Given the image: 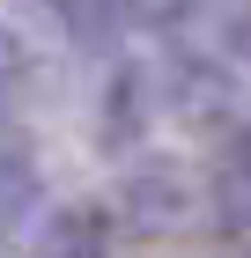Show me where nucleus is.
Instances as JSON below:
<instances>
[{
    "instance_id": "nucleus-3",
    "label": "nucleus",
    "mask_w": 251,
    "mask_h": 258,
    "mask_svg": "<svg viewBox=\"0 0 251 258\" xmlns=\"http://www.w3.org/2000/svg\"><path fill=\"white\" fill-rule=\"evenodd\" d=\"M222 44H229L236 59L251 67V0H244V8H236V15H222Z\"/></svg>"
},
{
    "instance_id": "nucleus-4",
    "label": "nucleus",
    "mask_w": 251,
    "mask_h": 258,
    "mask_svg": "<svg viewBox=\"0 0 251 258\" xmlns=\"http://www.w3.org/2000/svg\"><path fill=\"white\" fill-rule=\"evenodd\" d=\"M229 258H251V243H236V251H229Z\"/></svg>"
},
{
    "instance_id": "nucleus-1",
    "label": "nucleus",
    "mask_w": 251,
    "mask_h": 258,
    "mask_svg": "<svg viewBox=\"0 0 251 258\" xmlns=\"http://www.w3.org/2000/svg\"><path fill=\"white\" fill-rule=\"evenodd\" d=\"M207 199H214V229L222 236H251V133L222 125L207 155Z\"/></svg>"
},
{
    "instance_id": "nucleus-2",
    "label": "nucleus",
    "mask_w": 251,
    "mask_h": 258,
    "mask_svg": "<svg viewBox=\"0 0 251 258\" xmlns=\"http://www.w3.org/2000/svg\"><path fill=\"white\" fill-rule=\"evenodd\" d=\"M30 258H111V221H104L89 199H67V207L44 214Z\"/></svg>"
}]
</instances>
